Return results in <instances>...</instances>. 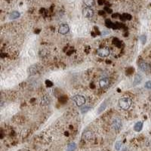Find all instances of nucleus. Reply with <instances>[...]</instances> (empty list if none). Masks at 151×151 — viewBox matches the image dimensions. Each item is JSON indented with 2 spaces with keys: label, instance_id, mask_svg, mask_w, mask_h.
Returning a JSON list of instances; mask_svg holds the SVG:
<instances>
[{
  "label": "nucleus",
  "instance_id": "9",
  "mask_svg": "<svg viewBox=\"0 0 151 151\" xmlns=\"http://www.w3.org/2000/svg\"><path fill=\"white\" fill-rule=\"evenodd\" d=\"M143 128V122H136L135 123V125L134 126V129L135 132H141V130H142Z\"/></svg>",
  "mask_w": 151,
  "mask_h": 151
},
{
  "label": "nucleus",
  "instance_id": "20",
  "mask_svg": "<svg viewBox=\"0 0 151 151\" xmlns=\"http://www.w3.org/2000/svg\"><path fill=\"white\" fill-rule=\"evenodd\" d=\"M145 87L148 89H150L151 90V81H147L145 83Z\"/></svg>",
  "mask_w": 151,
  "mask_h": 151
},
{
  "label": "nucleus",
  "instance_id": "5",
  "mask_svg": "<svg viewBox=\"0 0 151 151\" xmlns=\"http://www.w3.org/2000/svg\"><path fill=\"white\" fill-rule=\"evenodd\" d=\"M112 125H113V128L115 130H119L121 126H122V121H121V119L119 118H114L113 120Z\"/></svg>",
  "mask_w": 151,
  "mask_h": 151
},
{
  "label": "nucleus",
  "instance_id": "22",
  "mask_svg": "<svg viewBox=\"0 0 151 151\" xmlns=\"http://www.w3.org/2000/svg\"><path fill=\"white\" fill-rule=\"evenodd\" d=\"M46 84H47V85H49V84L51 85V87L52 86V83H51L50 81H48V80H47V81H46Z\"/></svg>",
  "mask_w": 151,
  "mask_h": 151
},
{
  "label": "nucleus",
  "instance_id": "6",
  "mask_svg": "<svg viewBox=\"0 0 151 151\" xmlns=\"http://www.w3.org/2000/svg\"><path fill=\"white\" fill-rule=\"evenodd\" d=\"M83 13L84 17H87V18H91L94 15V11L91 8H87V7L85 8L83 11Z\"/></svg>",
  "mask_w": 151,
  "mask_h": 151
},
{
  "label": "nucleus",
  "instance_id": "10",
  "mask_svg": "<svg viewBox=\"0 0 151 151\" xmlns=\"http://www.w3.org/2000/svg\"><path fill=\"white\" fill-rule=\"evenodd\" d=\"M141 81H142V76L141 75H139V74L136 75L135 77H134V81H133V85H139L141 83Z\"/></svg>",
  "mask_w": 151,
  "mask_h": 151
},
{
  "label": "nucleus",
  "instance_id": "16",
  "mask_svg": "<svg viewBox=\"0 0 151 151\" xmlns=\"http://www.w3.org/2000/svg\"><path fill=\"white\" fill-rule=\"evenodd\" d=\"M120 17H121L123 20H131L132 16H131L130 15H128V14H124V15H122Z\"/></svg>",
  "mask_w": 151,
  "mask_h": 151
},
{
  "label": "nucleus",
  "instance_id": "7",
  "mask_svg": "<svg viewBox=\"0 0 151 151\" xmlns=\"http://www.w3.org/2000/svg\"><path fill=\"white\" fill-rule=\"evenodd\" d=\"M69 30H70V27H69V26L67 25V24H61V25L60 26V27H59L58 29V32L60 34H62V35L67 34L69 32Z\"/></svg>",
  "mask_w": 151,
  "mask_h": 151
},
{
  "label": "nucleus",
  "instance_id": "11",
  "mask_svg": "<svg viewBox=\"0 0 151 151\" xmlns=\"http://www.w3.org/2000/svg\"><path fill=\"white\" fill-rule=\"evenodd\" d=\"M93 134L92 132H91V131H85L84 133H83V138H84L85 140H90L92 138Z\"/></svg>",
  "mask_w": 151,
  "mask_h": 151
},
{
  "label": "nucleus",
  "instance_id": "2",
  "mask_svg": "<svg viewBox=\"0 0 151 151\" xmlns=\"http://www.w3.org/2000/svg\"><path fill=\"white\" fill-rule=\"evenodd\" d=\"M73 101L75 102V104L78 107H81L83 105H84L85 104V98L84 96L80 95V94H77L75 95L73 98Z\"/></svg>",
  "mask_w": 151,
  "mask_h": 151
},
{
  "label": "nucleus",
  "instance_id": "3",
  "mask_svg": "<svg viewBox=\"0 0 151 151\" xmlns=\"http://www.w3.org/2000/svg\"><path fill=\"white\" fill-rule=\"evenodd\" d=\"M97 53H98V55L99 57H101V58H106V57L109 56L110 51H109V49H107V48H101V49H99L98 50Z\"/></svg>",
  "mask_w": 151,
  "mask_h": 151
},
{
  "label": "nucleus",
  "instance_id": "14",
  "mask_svg": "<svg viewBox=\"0 0 151 151\" xmlns=\"http://www.w3.org/2000/svg\"><path fill=\"white\" fill-rule=\"evenodd\" d=\"M76 148V144L74 142L70 143L67 146V151H74Z\"/></svg>",
  "mask_w": 151,
  "mask_h": 151
},
{
  "label": "nucleus",
  "instance_id": "12",
  "mask_svg": "<svg viewBox=\"0 0 151 151\" xmlns=\"http://www.w3.org/2000/svg\"><path fill=\"white\" fill-rule=\"evenodd\" d=\"M83 2L87 8H92L94 5V0H83Z\"/></svg>",
  "mask_w": 151,
  "mask_h": 151
},
{
  "label": "nucleus",
  "instance_id": "1",
  "mask_svg": "<svg viewBox=\"0 0 151 151\" xmlns=\"http://www.w3.org/2000/svg\"><path fill=\"white\" fill-rule=\"evenodd\" d=\"M132 103V101L130 98L124 97V98H122L121 99L119 100V106L121 109L127 110L131 107Z\"/></svg>",
  "mask_w": 151,
  "mask_h": 151
},
{
  "label": "nucleus",
  "instance_id": "17",
  "mask_svg": "<svg viewBox=\"0 0 151 151\" xmlns=\"http://www.w3.org/2000/svg\"><path fill=\"white\" fill-rule=\"evenodd\" d=\"M121 147H122V142L121 141H117L115 143V149L117 151L120 150Z\"/></svg>",
  "mask_w": 151,
  "mask_h": 151
},
{
  "label": "nucleus",
  "instance_id": "13",
  "mask_svg": "<svg viewBox=\"0 0 151 151\" xmlns=\"http://www.w3.org/2000/svg\"><path fill=\"white\" fill-rule=\"evenodd\" d=\"M20 15L18 11H13L9 15V18L11 20H15V19H17V18L20 17Z\"/></svg>",
  "mask_w": 151,
  "mask_h": 151
},
{
  "label": "nucleus",
  "instance_id": "19",
  "mask_svg": "<svg viewBox=\"0 0 151 151\" xmlns=\"http://www.w3.org/2000/svg\"><path fill=\"white\" fill-rule=\"evenodd\" d=\"M90 109V107H88V106H85L83 107L82 109H81V112L83 113H85L86 112H88V109Z\"/></svg>",
  "mask_w": 151,
  "mask_h": 151
},
{
  "label": "nucleus",
  "instance_id": "15",
  "mask_svg": "<svg viewBox=\"0 0 151 151\" xmlns=\"http://www.w3.org/2000/svg\"><path fill=\"white\" fill-rule=\"evenodd\" d=\"M107 101H104L102 104H101V106H100V107H99V109H98V113H102L104 109H106V107H107Z\"/></svg>",
  "mask_w": 151,
  "mask_h": 151
},
{
  "label": "nucleus",
  "instance_id": "18",
  "mask_svg": "<svg viewBox=\"0 0 151 151\" xmlns=\"http://www.w3.org/2000/svg\"><path fill=\"white\" fill-rule=\"evenodd\" d=\"M140 40H141V42L142 44H145L146 40H147V37H146V36H145V35H142L141 36H140Z\"/></svg>",
  "mask_w": 151,
  "mask_h": 151
},
{
  "label": "nucleus",
  "instance_id": "21",
  "mask_svg": "<svg viewBox=\"0 0 151 151\" xmlns=\"http://www.w3.org/2000/svg\"><path fill=\"white\" fill-rule=\"evenodd\" d=\"M106 25H107V27H113L112 26H113L114 24H113L110 20H107L106 21Z\"/></svg>",
  "mask_w": 151,
  "mask_h": 151
},
{
  "label": "nucleus",
  "instance_id": "4",
  "mask_svg": "<svg viewBox=\"0 0 151 151\" xmlns=\"http://www.w3.org/2000/svg\"><path fill=\"white\" fill-rule=\"evenodd\" d=\"M138 67L143 72H149L151 70V66L147 62H141L138 64Z\"/></svg>",
  "mask_w": 151,
  "mask_h": 151
},
{
  "label": "nucleus",
  "instance_id": "8",
  "mask_svg": "<svg viewBox=\"0 0 151 151\" xmlns=\"http://www.w3.org/2000/svg\"><path fill=\"white\" fill-rule=\"evenodd\" d=\"M109 79H108L107 78H105V77H104V78L101 79L100 81H99V85H100L101 88H107V87L109 86Z\"/></svg>",
  "mask_w": 151,
  "mask_h": 151
}]
</instances>
